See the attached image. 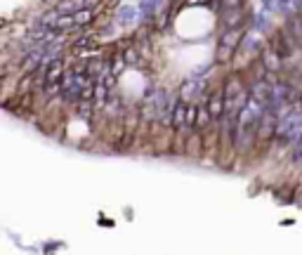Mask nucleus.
<instances>
[{"mask_svg": "<svg viewBox=\"0 0 302 255\" xmlns=\"http://www.w3.org/2000/svg\"><path fill=\"white\" fill-rule=\"evenodd\" d=\"M184 156L189 161H201L203 158V132L201 130H189L187 144H184Z\"/></svg>", "mask_w": 302, "mask_h": 255, "instance_id": "f257e3e1", "label": "nucleus"}, {"mask_svg": "<svg viewBox=\"0 0 302 255\" xmlns=\"http://www.w3.org/2000/svg\"><path fill=\"white\" fill-rule=\"evenodd\" d=\"M64 71H66V66H64V59L62 57H57L52 62L45 66V83H62L64 78Z\"/></svg>", "mask_w": 302, "mask_h": 255, "instance_id": "f03ea898", "label": "nucleus"}, {"mask_svg": "<svg viewBox=\"0 0 302 255\" xmlns=\"http://www.w3.org/2000/svg\"><path fill=\"white\" fill-rule=\"evenodd\" d=\"M260 59H262L265 69H267L269 73H279V66H281V57L276 55L272 47H265V50L260 52Z\"/></svg>", "mask_w": 302, "mask_h": 255, "instance_id": "7ed1b4c3", "label": "nucleus"}, {"mask_svg": "<svg viewBox=\"0 0 302 255\" xmlns=\"http://www.w3.org/2000/svg\"><path fill=\"white\" fill-rule=\"evenodd\" d=\"M71 17H73L76 28H88L90 24H92V19H95V9L92 7H78Z\"/></svg>", "mask_w": 302, "mask_h": 255, "instance_id": "20e7f679", "label": "nucleus"}, {"mask_svg": "<svg viewBox=\"0 0 302 255\" xmlns=\"http://www.w3.org/2000/svg\"><path fill=\"white\" fill-rule=\"evenodd\" d=\"M288 33L295 38V40H302V17L300 14H295V17L288 19Z\"/></svg>", "mask_w": 302, "mask_h": 255, "instance_id": "39448f33", "label": "nucleus"}, {"mask_svg": "<svg viewBox=\"0 0 302 255\" xmlns=\"http://www.w3.org/2000/svg\"><path fill=\"white\" fill-rule=\"evenodd\" d=\"M234 52H236L234 47H227V45H222V43H220V45H217V55H215V62H217V64H229L231 59H234Z\"/></svg>", "mask_w": 302, "mask_h": 255, "instance_id": "423d86ee", "label": "nucleus"}, {"mask_svg": "<svg viewBox=\"0 0 302 255\" xmlns=\"http://www.w3.org/2000/svg\"><path fill=\"white\" fill-rule=\"evenodd\" d=\"M298 104H300V109H302V92H300V97H298Z\"/></svg>", "mask_w": 302, "mask_h": 255, "instance_id": "0eeeda50", "label": "nucleus"}, {"mask_svg": "<svg viewBox=\"0 0 302 255\" xmlns=\"http://www.w3.org/2000/svg\"><path fill=\"white\" fill-rule=\"evenodd\" d=\"M300 17H302V14H300Z\"/></svg>", "mask_w": 302, "mask_h": 255, "instance_id": "6e6552de", "label": "nucleus"}]
</instances>
